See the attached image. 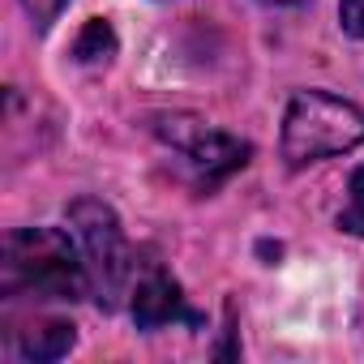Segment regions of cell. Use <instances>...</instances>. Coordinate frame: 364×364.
I'll return each instance as SVG.
<instances>
[{"label":"cell","instance_id":"1","mask_svg":"<svg viewBox=\"0 0 364 364\" xmlns=\"http://www.w3.org/2000/svg\"><path fill=\"white\" fill-rule=\"evenodd\" d=\"M5 291L35 300H82L90 296V270L82 249L56 228H18L5 236Z\"/></svg>","mask_w":364,"mask_h":364},{"label":"cell","instance_id":"2","mask_svg":"<svg viewBox=\"0 0 364 364\" xmlns=\"http://www.w3.org/2000/svg\"><path fill=\"white\" fill-rule=\"evenodd\" d=\"M364 141V107L330 90H300L283 116V159L287 167H309L330 154H347Z\"/></svg>","mask_w":364,"mask_h":364},{"label":"cell","instance_id":"3","mask_svg":"<svg viewBox=\"0 0 364 364\" xmlns=\"http://www.w3.org/2000/svg\"><path fill=\"white\" fill-rule=\"evenodd\" d=\"M69 232H73V240H77V249L86 257L90 296L103 309H116L124 287H129V274H133L129 245H124L116 210L107 202H99V198H77L69 206Z\"/></svg>","mask_w":364,"mask_h":364},{"label":"cell","instance_id":"4","mask_svg":"<svg viewBox=\"0 0 364 364\" xmlns=\"http://www.w3.org/2000/svg\"><path fill=\"white\" fill-rule=\"evenodd\" d=\"M154 133L185 159V167L193 171L202 193H210L215 185H223L232 171H240L249 163V141H240L223 129H210L206 120H193V116H163L154 124Z\"/></svg>","mask_w":364,"mask_h":364},{"label":"cell","instance_id":"5","mask_svg":"<svg viewBox=\"0 0 364 364\" xmlns=\"http://www.w3.org/2000/svg\"><path fill=\"white\" fill-rule=\"evenodd\" d=\"M133 321H137V330H163L171 321H198V317L189 313L180 287L163 270H150L133 287Z\"/></svg>","mask_w":364,"mask_h":364},{"label":"cell","instance_id":"6","mask_svg":"<svg viewBox=\"0 0 364 364\" xmlns=\"http://www.w3.org/2000/svg\"><path fill=\"white\" fill-rule=\"evenodd\" d=\"M73 343H77V334H73L69 321H39V326H31V330L18 334V351L26 360H35V364H48V360L69 355Z\"/></svg>","mask_w":364,"mask_h":364},{"label":"cell","instance_id":"7","mask_svg":"<svg viewBox=\"0 0 364 364\" xmlns=\"http://www.w3.org/2000/svg\"><path fill=\"white\" fill-rule=\"evenodd\" d=\"M73 56H77L82 65H107V60L116 56V31H112L103 18H90V22L82 26L77 43H73Z\"/></svg>","mask_w":364,"mask_h":364},{"label":"cell","instance_id":"8","mask_svg":"<svg viewBox=\"0 0 364 364\" xmlns=\"http://www.w3.org/2000/svg\"><path fill=\"white\" fill-rule=\"evenodd\" d=\"M338 228L351 236H364V163L347 180V206L338 210Z\"/></svg>","mask_w":364,"mask_h":364},{"label":"cell","instance_id":"9","mask_svg":"<svg viewBox=\"0 0 364 364\" xmlns=\"http://www.w3.org/2000/svg\"><path fill=\"white\" fill-rule=\"evenodd\" d=\"M22 9L31 14V22H35L39 31H48V26L69 9V0H22Z\"/></svg>","mask_w":364,"mask_h":364},{"label":"cell","instance_id":"10","mask_svg":"<svg viewBox=\"0 0 364 364\" xmlns=\"http://www.w3.org/2000/svg\"><path fill=\"white\" fill-rule=\"evenodd\" d=\"M338 22L351 39H364V0H338Z\"/></svg>","mask_w":364,"mask_h":364},{"label":"cell","instance_id":"11","mask_svg":"<svg viewBox=\"0 0 364 364\" xmlns=\"http://www.w3.org/2000/svg\"><path fill=\"white\" fill-rule=\"evenodd\" d=\"M270 5H296V0H270Z\"/></svg>","mask_w":364,"mask_h":364}]
</instances>
